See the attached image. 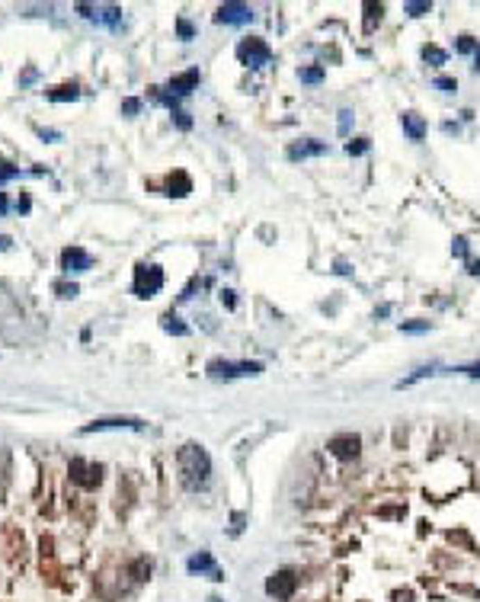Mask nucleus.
<instances>
[{
  "label": "nucleus",
  "mask_w": 480,
  "mask_h": 602,
  "mask_svg": "<svg viewBox=\"0 0 480 602\" xmlns=\"http://www.w3.org/2000/svg\"><path fill=\"white\" fill-rule=\"evenodd\" d=\"M77 13H80L83 19H90V23H96V26H106V29H112V33H119V29L125 26L122 7H116V3H77Z\"/></svg>",
  "instance_id": "nucleus-2"
},
{
  "label": "nucleus",
  "mask_w": 480,
  "mask_h": 602,
  "mask_svg": "<svg viewBox=\"0 0 480 602\" xmlns=\"http://www.w3.org/2000/svg\"><path fill=\"white\" fill-rule=\"evenodd\" d=\"M368 148H372V144H368V138H352V141L346 144V154H349V157H359V154H365Z\"/></svg>",
  "instance_id": "nucleus-25"
},
{
  "label": "nucleus",
  "mask_w": 480,
  "mask_h": 602,
  "mask_svg": "<svg viewBox=\"0 0 480 602\" xmlns=\"http://www.w3.org/2000/svg\"><path fill=\"white\" fill-rule=\"evenodd\" d=\"M176 35H180L182 42H189V39H196V26H192L186 17H180L176 19Z\"/></svg>",
  "instance_id": "nucleus-23"
},
{
  "label": "nucleus",
  "mask_w": 480,
  "mask_h": 602,
  "mask_svg": "<svg viewBox=\"0 0 480 602\" xmlns=\"http://www.w3.org/2000/svg\"><path fill=\"white\" fill-rule=\"evenodd\" d=\"M192 193V183H189V176L186 173H173L170 180H166V196H189Z\"/></svg>",
  "instance_id": "nucleus-17"
},
{
  "label": "nucleus",
  "mask_w": 480,
  "mask_h": 602,
  "mask_svg": "<svg viewBox=\"0 0 480 602\" xmlns=\"http://www.w3.org/2000/svg\"><path fill=\"white\" fill-rule=\"evenodd\" d=\"M199 80H202V71L199 67H189V71H182V74H176V77H170V84L164 87L170 96H189L192 90H199Z\"/></svg>",
  "instance_id": "nucleus-11"
},
{
  "label": "nucleus",
  "mask_w": 480,
  "mask_h": 602,
  "mask_svg": "<svg viewBox=\"0 0 480 602\" xmlns=\"http://www.w3.org/2000/svg\"><path fill=\"white\" fill-rule=\"evenodd\" d=\"M349 122H352V112H349V109H343V112H340V135H343V138L349 135Z\"/></svg>",
  "instance_id": "nucleus-32"
},
{
  "label": "nucleus",
  "mask_w": 480,
  "mask_h": 602,
  "mask_svg": "<svg viewBox=\"0 0 480 602\" xmlns=\"http://www.w3.org/2000/svg\"><path fill=\"white\" fill-rule=\"evenodd\" d=\"M138 109H141V100H135V96H128V100L122 103V112H125V116H135Z\"/></svg>",
  "instance_id": "nucleus-31"
},
{
  "label": "nucleus",
  "mask_w": 480,
  "mask_h": 602,
  "mask_svg": "<svg viewBox=\"0 0 480 602\" xmlns=\"http://www.w3.org/2000/svg\"><path fill=\"white\" fill-rule=\"evenodd\" d=\"M237 61L243 67H263L273 61V49L266 45V39L250 35V39H240L237 42Z\"/></svg>",
  "instance_id": "nucleus-5"
},
{
  "label": "nucleus",
  "mask_w": 480,
  "mask_h": 602,
  "mask_svg": "<svg viewBox=\"0 0 480 602\" xmlns=\"http://www.w3.org/2000/svg\"><path fill=\"white\" fill-rule=\"evenodd\" d=\"M186 567L192 570V574H202V577H208V580H215V583H221L224 580V574H221V567L215 564V558L208 551H199V554H192L189 558V564Z\"/></svg>",
  "instance_id": "nucleus-12"
},
{
  "label": "nucleus",
  "mask_w": 480,
  "mask_h": 602,
  "mask_svg": "<svg viewBox=\"0 0 480 602\" xmlns=\"http://www.w3.org/2000/svg\"><path fill=\"white\" fill-rule=\"evenodd\" d=\"M106 429H132V433H141L144 429V420L138 417H100L80 427V436H90V433H106Z\"/></svg>",
  "instance_id": "nucleus-8"
},
{
  "label": "nucleus",
  "mask_w": 480,
  "mask_h": 602,
  "mask_svg": "<svg viewBox=\"0 0 480 602\" xmlns=\"http://www.w3.org/2000/svg\"><path fill=\"white\" fill-rule=\"evenodd\" d=\"M208 602H221V599H218V596H212V599H208Z\"/></svg>",
  "instance_id": "nucleus-41"
},
{
  "label": "nucleus",
  "mask_w": 480,
  "mask_h": 602,
  "mask_svg": "<svg viewBox=\"0 0 480 602\" xmlns=\"http://www.w3.org/2000/svg\"><path fill=\"white\" fill-rule=\"evenodd\" d=\"M240 528H243V516H240V513H237V516H234V528H231V532H234V535H237Z\"/></svg>",
  "instance_id": "nucleus-36"
},
{
  "label": "nucleus",
  "mask_w": 480,
  "mask_h": 602,
  "mask_svg": "<svg viewBox=\"0 0 480 602\" xmlns=\"http://www.w3.org/2000/svg\"><path fill=\"white\" fill-rule=\"evenodd\" d=\"M452 250H455V257H468V241H464V237H455V247H452Z\"/></svg>",
  "instance_id": "nucleus-33"
},
{
  "label": "nucleus",
  "mask_w": 480,
  "mask_h": 602,
  "mask_svg": "<svg viewBox=\"0 0 480 602\" xmlns=\"http://www.w3.org/2000/svg\"><path fill=\"white\" fill-rule=\"evenodd\" d=\"M327 144L317 141V138H305V141H295L289 150H285V157L289 160H307V157H323L327 154Z\"/></svg>",
  "instance_id": "nucleus-13"
},
{
  "label": "nucleus",
  "mask_w": 480,
  "mask_h": 602,
  "mask_svg": "<svg viewBox=\"0 0 480 602\" xmlns=\"http://www.w3.org/2000/svg\"><path fill=\"white\" fill-rule=\"evenodd\" d=\"M298 77L305 80V84H320V80H323V67H305V71H298Z\"/></svg>",
  "instance_id": "nucleus-26"
},
{
  "label": "nucleus",
  "mask_w": 480,
  "mask_h": 602,
  "mask_svg": "<svg viewBox=\"0 0 480 602\" xmlns=\"http://www.w3.org/2000/svg\"><path fill=\"white\" fill-rule=\"evenodd\" d=\"M42 138H61V132H51V128H39Z\"/></svg>",
  "instance_id": "nucleus-37"
},
{
  "label": "nucleus",
  "mask_w": 480,
  "mask_h": 602,
  "mask_svg": "<svg viewBox=\"0 0 480 602\" xmlns=\"http://www.w3.org/2000/svg\"><path fill=\"white\" fill-rule=\"evenodd\" d=\"M19 176H42V170H19L10 167V164H0V186L10 183V180H19Z\"/></svg>",
  "instance_id": "nucleus-18"
},
{
  "label": "nucleus",
  "mask_w": 480,
  "mask_h": 602,
  "mask_svg": "<svg viewBox=\"0 0 480 602\" xmlns=\"http://www.w3.org/2000/svg\"><path fill=\"white\" fill-rule=\"evenodd\" d=\"M208 378H224V381H231V378H253L263 372V362H231V359H212L205 366Z\"/></svg>",
  "instance_id": "nucleus-3"
},
{
  "label": "nucleus",
  "mask_w": 480,
  "mask_h": 602,
  "mask_svg": "<svg viewBox=\"0 0 480 602\" xmlns=\"http://www.w3.org/2000/svg\"><path fill=\"white\" fill-rule=\"evenodd\" d=\"M400 330H404V334H426V330H429V320H404Z\"/></svg>",
  "instance_id": "nucleus-27"
},
{
  "label": "nucleus",
  "mask_w": 480,
  "mask_h": 602,
  "mask_svg": "<svg viewBox=\"0 0 480 602\" xmlns=\"http://www.w3.org/2000/svg\"><path fill=\"white\" fill-rule=\"evenodd\" d=\"M436 87H439V90H445V93H455L458 90V80H455V77H436Z\"/></svg>",
  "instance_id": "nucleus-30"
},
{
  "label": "nucleus",
  "mask_w": 480,
  "mask_h": 602,
  "mask_svg": "<svg viewBox=\"0 0 480 602\" xmlns=\"http://www.w3.org/2000/svg\"><path fill=\"white\" fill-rule=\"evenodd\" d=\"M359 445H362V439H359V436L343 433V436H333L330 442H327V449H330V455H336V458H356Z\"/></svg>",
  "instance_id": "nucleus-14"
},
{
  "label": "nucleus",
  "mask_w": 480,
  "mask_h": 602,
  "mask_svg": "<svg viewBox=\"0 0 480 602\" xmlns=\"http://www.w3.org/2000/svg\"><path fill=\"white\" fill-rule=\"evenodd\" d=\"M253 19V7L250 3H237V0H231V3H221L215 13V23H224V26H243Z\"/></svg>",
  "instance_id": "nucleus-10"
},
{
  "label": "nucleus",
  "mask_w": 480,
  "mask_h": 602,
  "mask_svg": "<svg viewBox=\"0 0 480 602\" xmlns=\"http://www.w3.org/2000/svg\"><path fill=\"white\" fill-rule=\"evenodd\" d=\"M3 212H7V199H3V196H0V215H3Z\"/></svg>",
  "instance_id": "nucleus-40"
},
{
  "label": "nucleus",
  "mask_w": 480,
  "mask_h": 602,
  "mask_svg": "<svg viewBox=\"0 0 480 602\" xmlns=\"http://www.w3.org/2000/svg\"><path fill=\"white\" fill-rule=\"evenodd\" d=\"M51 292L58 295V298H65V301H67V298H77V292H80V289H77L74 282H61V279H58V282L51 285Z\"/></svg>",
  "instance_id": "nucleus-22"
},
{
  "label": "nucleus",
  "mask_w": 480,
  "mask_h": 602,
  "mask_svg": "<svg viewBox=\"0 0 480 602\" xmlns=\"http://www.w3.org/2000/svg\"><path fill=\"white\" fill-rule=\"evenodd\" d=\"M160 327H164L166 334H173V336H186V334H189V327L180 324V318H176V314H164V318H160Z\"/></svg>",
  "instance_id": "nucleus-19"
},
{
  "label": "nucleus",
  "mask_w": 480,
  "mask_h": 602,
  "mask_svg": "<svg viewBox=\"0 0 480 602\" xmlns=\"http://www.w3.org/2000/svg\"><path fill=\"white\" fill-rule=\"evenodd\" d=\"M404 10L410 13V17H426V13L432 10V3H429V0H406Z\"/></svg>",
  "instance_id": "nucleus-21"
},
{
  "label": "nucleus",
  "mask_w": 480,
  "mask_h": 602,
  "mask_svg": "<svg viewBox=\"0 0 480 602\" xmlns=\"http://www.w3.org/2000/svg\"><path fill=\"white\" fill-rule=\"evenodd\" d=\"M468 273H471V276H480V259H477V263H471V269H468Z\"/></svg>",
  "instance_id": "nucleus-38"
},
{
  "label": "nucleus",
  "mask_w": 480,
  "mask_h": 602,
  "mask_svg": "<svg viewBox=\"0 0 480 602\" xmlns=\"http://www.w3.org/2000/svg\"><path fill=\"white\" fill-rule=\"evenodd\" d=\"M474 61H477V64H474V71H480V45H477V51H474Z\"/></svg>",
  "instance_id": "nucleus-39"
},
{
  "label": "nucleus",
  "mask_w": 480,
  "mask_h": 602,
  "mask_svg": "<svg viewBox=\"0 0 480 602\" xmlns=\"http://www.w3.org/2000/svg\"><path fill=\"white\" fill-rule=\"evenodd\" d=\"M422 58L429 61V64H445L448 55L442 49H436V45H426V49H422Z\"/></svg>",
  "instance_id": "nucleus-24"
},
{
  "label": "nucleus",
  "mask_w": 480,
  "mask_h": 602,
  "mask_svg": "<svg viewBox=\"0 0 480 602\" xmlns=\"http://www.w3.org/2000/svg\"><path fill=\"white\" fill-rule=\"evenodd\" d=\"M458 51H461V55H471V51H477V42H474L471 35H461V39H458Z\"/></svg>",
  "instance_id": "nucleus-29"
},
{
  "label": "nucleus",
  "mask_w": 480,
  "mask_h": 602,
  "mask_svg": "<svg viewBox=\"0 0 480 602\" xmlns=\"http://www.w3.org/2000/svg\"><path fill=\"white\" fill-rule=\"evenodd\" d=\"M295 590H298V577H295V570H289V567L275 570L273 577L266 580V593L279 602H289L291 596H295Z\"/></svg>",
  "instance_id": "nucleus-7"
},
{
  "label": "nucleus",
  "mask_w": 480,
  "mask_h": 602,
  "mask_svg": "<svg viewBox=\"0 0 480 602\" xmlns=\"http://www.w3.org/2000/svg\"><path fill=\"white\" fill-rule=\"evenodd\" d=\"M176 471H180V484L196 494V490H205L212 481V458L202 445L186 442L176 452Z\"/></svg>",
  "instance_id": "nucleus-1"
},
{
  "label": "nucleus",
  "mask_w": 480,
  "mask_h": 602,
  "mask_svg": "<svg viewBox=\"0 0 480 602\" xmlns=\"http://www.w3.org/2000/svg\"><path fill=\"white\" fill-rule=\"evenodd\" d=\"M35 77H39V71H35V67H29V71H26V74L19 77V84H33Z\"/></svg>",
  "instance_id": "nucleus-35"
},
{
  "label": "nucleus",
  "mask_w": 480,
  "mask_h": 602,
  "mask_svg": "<svg viewBox=\"0 0 480 602\" xmlns=\"http://www.w3.org/2000/svg\"><path fill=\"white\" fill-rule=\"evenodd\" d=\"M381 13H384V3H365V29H375V19L381 23Z\"/></svg>",
  "instance_id": "nucleus-20"
},
{
  "label": "nucleus",
  "mask_w": 480,
  "mask_h": 602,
  "mask_svg": "<svg viewBox=\"0 0 480 602\" xmlns=\"http://www.w3.org/2000/svg\"><path fill=\"white\" fill-rule=\"evenodd\" d=\"M448 372H458V375H468V378H480V362H468V366H455Z\"/></svg>",
  "instance_id": "nucleus-28"
},
{
  "label": "nucleus",
  "mask_w": 480,
  "mask_h": 602,
  "mask_svg": "<svg viewBox=\"0 0 480 602\" xmlns=\"http://www.w3.org/2000/svg\"><path fill=\"white\" fill-rule=\"evenodd\" d=\"M93 269V257L83 247H65L61 250V273L65 276H77V273H87Z\"/></svg>",
  "instance_id": "nucleus-9"
},
{
  "label": "nucleus",
  "mask_w": 480,
  "mask_h": 602,
  "mask_svg": "<svg viewBox=\"0 0 480 602\" xmlns=\"http://www.w3.org/2000/svg\"><path fill=\"white\" fill-rule=\"evenodd\" d=\"M67 471H71V481H74L77 487H83V490H96L103 481V465H96V461L71 458Z\"/></svg>",
  "instance_id": "nucleus-6"
},
{
  "label": "nucleus",
  "mask_w": 480,
  "mask_h": 602,
  "mask_svg": "<svg viewBox=\"0 0 480 602\" xmlns=\"http://www.w3.org/2000/svg\"><path fill=\"white\" fill-rule=\"evenodd\" d=\"M221 304H224V308H234V292H231V289H224V292H221Z\"/></svg>",
  "instance_id": "nucleus-34"
},
{
  "label": "nucleus",
  "mask_w": 480,
  "mask_h": 602,
  "mask_svg": "<svg viewBox=\"0 0 480 602\" xmlns=\"http://www.w3.org/2000/svg\"><path fill=\"white\" fill-rule=\"evenodd\" d=\"M45 96H49L51 103H74V100H80V87L77 84H58V87H51Z\"/></svg>",
  "instance_id": "nucleus-16"
},
{
  "label": "nucleus",
  "mask_w": 480,
  "mask_h": 602,
  "mask_svg": "<svg viewBox=\"0 0 480 602\" xmlns=\"http://www.w3.org/2000/svg\"><path fill=\"white\" fill-rule=\"evenodd\" d=\"M400 126H404V132L410 135V141H422V138H426V119H422L420 112H404V116H400Z\"/></svg>",
  "instance_id": "nucleus-15"
},
{
  "label": "nucleus",
  "mask_w": 480,
  "mask_h": 602,
  "mask_svg": "<svg viewBox=\"0 0 480 602\" xmlns=\"http://www.w3.org/2000/svg\"><path fill=\"white\" fill-rule=\"evenodd\" d=\"M160 289H164V269L154 266V263H138L132 279V292L138 298H154Z\"/></svg>",
  "instance_id": "nucleus-4"
}]
</instances>
